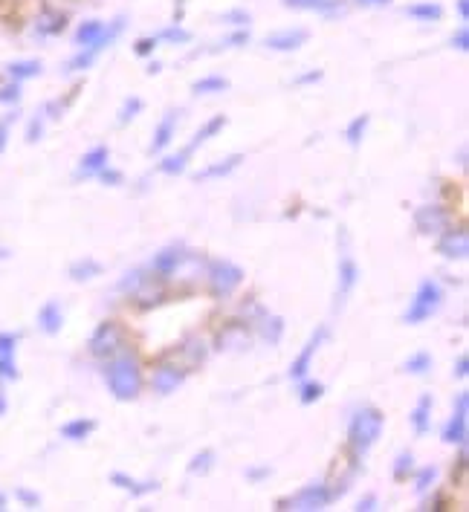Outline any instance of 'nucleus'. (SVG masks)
Wrapping results in <instances>:
<instances>
[{
	"mask_svg": "<svg viewBox=\"0 0 469 512\" xmlns=\"http://www.w3.org/2000/svg\"><path fill=\"white\" fill-rule=\"evenodd\" d=\"M102 377L108 382L113 400H119V403H131L142 394V368L131 351H119L111 359H105Z\"/></svg>",
	"mask_w": 469,
	"mask_h": 512,
	"instance_id": "obj_1",
	"label": "nucleus"
},
{
	"mask_svg": "<svg viewBox=\"0 0 469 512\" xmlns=\"http://www.w3.org/2000/svg\"><path fill=\"white\" fill-rule=\"evenodd\" d=\"M383 429H386V414L380 408H374V405L359 408L348 423V449L354 452V458H365L377 446Z\"/></svg>",
	"mask_w": 469,
	"mask_h": 512,
	"instance_id": "obj_2",
	"label": "nucleus"
},
{
	"mask_svg": "<svg viewBox=\"0 0 469 512\" xmlns=\"http://www.w3.org/2000/svg\"><path fill=\"white\" fill-rule=\"evenodd\" d=\"M333 498V486L325 484V481H313V484H304L299 492L281 498L276 504V510H296V512H316L325 510L331 504Z\"/></svg>",
	"mask_w": 469,
	"mask_h": 512,
	"instance_id": "obj_3",
	"label": "nucleus"
},
{
	"mask_svg": "<svg viewBox=\"0 0 469 512\" xmlns=\"http://www.w3.org/2000/svg\"><path fill=\"white\" fill-rule=\"evenodd\" d=\"M443 304V287L435 278H426L420 281L417 293H414L409 310L403 313V322L406 324H423L426 319H432Z\"/></svg>",
	"mask_w": 469,
	"mask_h": 512,
	"instance_id": "obj_4",
	"label": "nucleus"
},
{
	"mask_svg": "<svg viewBox=\"0 0 469 512\" xmlns=\"http://www.w3.org/2000/svg\"><path fill=\"white\" fill-rule=\"evenodd\" d=\"M247 272L241 270L238 264L232 261H223L215 258L209 261V270H206V281H209V296L212 298H229L241 284H244Z\"/></svg>",
	"mask_w": 469,
	"mask_h": 512,
	"instance_id": "obj_5",
	"label": "nucleus"
},
{
	"mask_svg": "<svg viewBox=\"0 0 469 512\" xmlns=\"http://www.w3.org/2000/svg\"><path fill=\"white\" fill-rule=\"evenodd\" d=\"M87 351L93 359H102V362L116 356L119 351H125V327L119 322H102L90 333Z\"/></svg>",
	"mask_w": 469,
	"mask_h": 512,
	"instance_id": "obj_6",
	"label": "nucleus"
},
{
	"mask_svg": "<svg viewBox=\"0 0 469 512\" xmlns=\"http://www.w3.org/2000/svg\"><path fill=\"white\" fill-rule=\"evenodd\" d=\"M189 261V252L183 249V246H177V243H171L166 249H160L154 258H151V264H148V272L157 278V281H168V278H174L177 270L183 267Z\"/></svg>",
	"mask_w": 469,
	"mask_h": 512,
	"instance_id": "obj_7",
	"label": "nucleus"
},
{
	"mask_svg": "<svg viewBox=\"0 0 469 512\" xmlns=\"http://www.w3.org/2000/svg\"><path fill=\"white\" fill-rule=\"evenodd\" d=\"M328 333H331V330H328V324L316 327V330H313V336L307 339V345H304L302 351H299V356L290 362V379H293V382H299V379H304L307 374H310V368H313V359H316L319 348L325 345Z\"/></svg>",
	"mask_w": 469,
	"mask_h": 512,
	"instance_id": "obj_8",
	"label": "nucleus"
},
{
	"mask_svg": "<svg viewBox=\"0 0 469 512\" xmlns=\"http://www.w3.org/2000/svg\"><path fill=\"white\" fill-rule=\"evenodd\" d=\"M467 414L469 394L467 391H461V394L455 397V411H452V417H449L446 426H443V443H449V446H467Z\"/></svg>",
	"mask_w": 469,
	"mask_h": 512,
	"instance_id": "obj_9",
	"label": "nucleus"
},
{
	"mask_svg": "<svg viewBox=\"0 0 469 512\" xmlns=\"http://www.w3.org/2000/svg\"><path fill=\"white\" fill-rule=\"evenodd\" d=\"M452 220V212L446 206H438V203H426L414 212V229L420 235H441L443 229L449 226Z\"/></svg>",
	"mask_w": 469,
	"mask_h": 512,
	"instance_id": "obj_10",
	"label": "nucleus"
},
{
	"mask_svg": "<svg viewBox=\"0 0 469 512\" xmlns=\"http://www.w3.org/2000/svg\"><path fill=\"white\" fill-rule=\"evenodd\" d=\"M438 252L446 261H464L469 252V235L464 226H446L438 238Z\"/></svg>",
	"mask_w": 469,
	"mask_h": 512,
	"instance_id": "obj_11",
	"label": "nucleus"
},
{
	"mask_svg": "<svg viewBox=\"0 0 469 512\" xmlns=\"http://www.w3.org/2000/svg\"><path fill=\"white\" fill-rule=\"evenodd\" d=\"M186 377H189V365H171V362H166V365H160V368L154 371L151 388H154L157 394L168 397V394H174V391L186 382Z\"/></svg>",
	"mask_w": 469,
	"mask_h": 512,
	"instance_id": "obj_12",
	"label": "nucleus"
},
{
	"mask_svg": "<svg viewBox=\"0 0 469 512\" xmlns=\"http://www.w3.org/2000/svg\"><path fill=\"white\" fill-rule=\"evenodd\" d=\"M359 281V267L357 261L345 252L342 258H339V284H336V304H345L348 296L354 293V287H357Z\"/></svg>",
	"mask_w": 469,
	"mask_h": 512,
	"instance_id": "obj_13",
	"label": "nucleus"
},
{
	"mask_svg": "<svg viewBox=\"0 0 469 512\" xmlns=\"http://www.w3.org/2000/svg\"><path fill=\"white\" fill-rule=\"evenodd\" d=\"M105 165H111V148L108 145H96L84 154L76 168V180H87V177H96Z\"/></svg>",
	"mask_w": 469,
	"mask_h": 512,
	"instance_id": "obj_14",
	"label": "nucleus"
},
{
	"mask_svg": "<svg viewBox=\"0 0 469 512\" xmlns=\"http://www.w3.org/2000/svg\"><path fill=\"white\" fill-rule=\"evenodd\" d=\"M177 125H180V113L177 110H166V116L160 119V125L154 128V139H151V154H163L168 145L177 136Z\"/></svg>",
	"mask_w": 469,
	"mask_h": 512,
	"instance_id": "obj_15",
	"label": "nucleus"
},
{
	"mask_svg": "<svg viewBox=\"0 0 469 512\" xmlns=\"http://www.w3.org/2000/svg\"><path fill=\"white\" fill-rule=\"evenodd\" d=\"M111 484L122 492H128L131 498H145V495L160 489V481H137L128 472H111Z\"/></svg>",
	"mask_w": 469,
	"mask_h": 512,
	"instance_id": "obj_16",
	"label": "nucleus"
},
{
	"mask_svg": "<svg viewBox=\"0 0 469 512\" xmlns=\"http://www.w3.org/2000/svg\"><path fill=\"white\" fill-rule=\"evenodd\" d=\"M38 330L41 333H47V336H58L61 333V327H64V310H61V304H58L56 298H50L41 310H38Z\"/></svg>",
	"mask_w": 469,
	"mask_h": 512,
	"instance_id": "obj_17",
	"label": "nucleus"
},
{
	"mask_svg": "<svg viewBox=\"0 0 469 512\" xmlns=\"http://www.w3.org/2000/svg\"><path fill=\"white\" fill-rule=\"evenodd\" d=\"M304 41H307V29H284V32H276L267 38V47L276 53H293L302 47Z\"/></svg>",
	"mask_w": 469,
	"mask_h": 512,
	"instance_id": "obj_18",
	"label": "nucleus"
},
{
	"mask_svg": "<svg viewBox=\"0 0 469 512\" xmlns=\"http://www.w3.org/2000/svg\"><path fill=\"white\" fill-rule=\"evenodd\" d=\"M432 405H435L432 394H423V397L417 400V405L412 408V414H409V420H412V429L417 437L429 434V429H432Z\"/></svg>",
	"mask_w": 469,
	"mask_h": 512,
	"instance_id": "obj_19",
	"label": "nucleus"
},
{
	"mask_svg": "<svg viewBox=\"0 0 469 512\" xmlns=\"http://www.w3.org/2000/svg\"><path fill=\"white\" fill-rule=\"evenodd\" d=\"M244 162V154H232V157H226L221 162H212V165H206L203 171H197L194 174V183H206V180H218V177H229L238 165Z\"/></svg>",
	"mask_w": 469,
	"mask_h": 512,
	"instance_id": "obj_20",
	"label": "nucleus"
},
{
	"mask_svg": "<svg viewBox=\"0 0 469 512\" xmlns=\"http://www.w3.org/2000/svg\"><path fill=\"white\" fill-rule=\"evenodd\" d=\"M287 9H302V12H319V15H339L345 6H342V0H281Z\"/></svg>",
	"mask_w": 469,
	"mask_h": 512,
	"instance_id": "obj_21",
	"label": "nucleus"
},
{
	"mask_svg": "<svg viewBox=\"0 0 469 512\" xmlns=\"http://www.w3.org/2000/svg\"><path fill=\"white\" fill-rule=\"evenodd\" d=\"M41 70H44V64L38 58H21V61H9L6 64V76L12 81H18V84H24L29 79H38Z\"/></svg>",
	"mask_w": 469,
	"mask_h": 512,
	"instance_id": "obj_22",
	"label": "nucleus"
},
{
	"mask_svg": "<svg viewBox=\"0 0 469 512\" xmlns=\"http://www.w3.org/2000/svg\"><path fill=\"white\" fill-rule=\"evenodd\" d=\"M67 27V15L53 12V9H44L35 21V35L38 38H50V35H61Z\"/></svg>",
	"mask_w": 469,
	"mask_h": 512,
	"instance_id": "obj_23",
	"label": "nucleus"
},
{
	"mask_svg": "<svg viewBox=\"0 0 469 512\" xmlns=\"http://www.w3.org/2000/svg\"><path fill=\"white\" fill-rule=\"evenodd\" d=\"M93 432H96V420H90V417H76V420L61 426V437L70 440V443H82Z\"/></svg>",
	"mask_w": 469,
	"mask_h": 512,
	"instance_id": "obj_24",
	"label": "nucleus"
},
{
	"mask_svg": "<svg viewBox=\"0 0 469 512\" xmlns=\"http://www.w3.org/2000/svg\"><path fill=\"white\" fill-rule=\"evenodd\" d=\"M223 128H226V116H212V119H209V122H206V125H203V128L197 131V134H194L192 142L186 145V151H189V154H194V151H197L200 145H206V142H209L212 136L221 134Z\"/></svg>",
	"mask_w": 469,
	"mask_h": 512,
	"instance_id": "obj_25",
	"label": "nucleus"
},
{
	"mask_svg": "<svg viewBox=\"0 0 469 512\" xmlns=\"http://www.w3.org/2000/svg\"><path fill=\"white\" fill-rule=\"evenodd\" d=\"M96 275H102V264L96 261V258H79L73 267H70V278L73 281H90V278H96Z\"/></svg>",
	"mask_w": 469,
	"mask_h": 512,
	"instance_id": "obj_26",
	"label": "nucleus"
},
{
	"mask_svg": "<svg viewBox=\"0 0 469 512\" xmlns=\"http://www.w3.org/2000/svg\"><path fill=\"white\" fill-rule=\"evenodd\" d=\"M189 157H192V154H189L186 148H183L180 154H168V157L160 160V171H163L166 177H180V174L189 168Z\"/></svg>",
	"mask_w": 469,
	"mask_h": 512,
	"instance_id": "obj_27",
	"label": "nucleus"
},
{
	"mask_svg": "<svg viewBox=\"0 0 469 512\" xmlns=\"http://www.w3.org/2000/svg\"><path fill=\"white\" fill-rule=\"evenodd\" d=\"M325 397V385L316 382V379H299V403L302 405H313L319 403Z\"/></svg>",
	"mask_w": 469,
	"mask_h": 512,
	"instance_id": "obj_28",
	"label": "nucleus"
},
{
	"mask_svg": "<svg viewBox=\"0 0 469 512\" xmlns=\"http://www.w3.org/2000/svg\"><path fill=\"white\" fill-rule=\"evenodd\" d=\"M406 15L414 21H441L443 6L441 3H414L406 9Z\"/></svg>",
	"mask_w": 469,
	"mask_h": 512,
	"instance_id": "obj_29",
	"label": "nucleus"
},
{
	"mask_svg": "<svg viewBox=\"0 0 469 512\" xmlns=\"http://www.w3.org/2000/svg\"><path fill=\"white\" fill-rule=\"evenodd\" d=\"M414 492L417 495H426L432 486H435V481H438V466H423V469H414Z\"/></svg>",
	"mask_w": 469,
	"mask_h": 512,
	"instance_id": "obj_30",
	"label": "nucleus"
},
{
	"mask_svg": "<svg viewBox=\"0 0 469 512\" xmlns=\"http://www.w3.org/2000/svg\"><path fill=\"white\" fill-rule=\"evenodd\" d=\"M281 333H284V322L278 316L261 313V339L270 342V345H278L281 342Z\"/></svg>",
	"mask_w": 469,
	"mask_h": 512,
	"instance_id": "obj_31",
	"label": "nucleus"
},
{
	"mask_svg": "<svg viewBox=\"0 0 469 512\" xmlns=\"http://www.w3.org/2000/svg\"><path fill=\"white\" fill-rule=\"evenodd\" d=\"M223 90H229V81L223 76H206V79H197L192 84V93H197V96H212V93H223Z\"/></svg>",
	"mask_w": 469,
	"mask_h": 512,
	"instance_id": "obj_32",
	"label": "nucleus"
},
{
	"mask_svg": "<svg viewBox=\"0 0 469 512\" xmlns=\"http://www.w3.org/2000/svg\"><path fill=\"white\" fill-rule=\"evenodd\" d=\"M429 368H432V353L429 351L414 353V356L406 359V365H403V371H406V374H412V377H423V374H429Z\"/></svg>",
	"mask_w": 469,
	"mask_h": 512,
	"instance_id": "obj_33",
	"label": "nucleus"
},
{
	"mask_svg": "<svg viewBox=\"0 0 469 512\" xmlns=\"http://www.w3.org/2000/svg\"><path fill=\"white\" fill-rule=\"evenodd\" d=\"M368 125H371V116L368 113H362V116H357V119H351V125L345 128V136H348V142L357 148V145H362V136H365V131H368Z\"/></svg>",
	"mask_w": 469,
	"mask_h": 512,
	"instance_id": "obj_34",
	"label": "nucleus"
},
{
	"mask_svg": "<svg viewBox=\"0 0 469 512\" xmlns=\"http://www.w3.org/2000/svg\"><path fill=\"white\" fill-rule=\"evenodd\" d=\"M139 113H142V99H139V96H131V99H125V102H122L116 122H119V125H128V122H134V119H137Z\"/></svg>",
	"mask_w": 469,
	"mask_h": 512,
	"instance_id": "obj_35",
	"label": "nucleus"
},
{
	"mask_svg": "<svg viewBox=\"0 0 469 512\" xmlns=\"http://www.w3.org/2000/svg\"><path fill=\"white\" fill-rule=\"evenodd\" d=\"M212 466H215V452H212V449H203V452L194 455L192 463H189V475H206Z\"/></svg>",
	"mask_w": 469,
	"mask_h": 512,
	"instance_id": "obj_36",
	"label": "nucleus"
},
{
	"mask_svg": "<svg viewBox=\"0 0 469 512\" xmlns=\"http://www.w3.org/2000/svg\"><path fill=\"white\" fill-rule=\"evenodd\" d=\"M414 472V455L412 452H400L394 460V481H409Z\"/></svg>",
	"mask_w": 469,
	"mask_h": 512,
	"instance_id": "obj_37",
	"label": "nucleus"
},
{
	"mask_svg": "<svg viewBox=\"0 0 469 512\" xmlns=\"http://www.w3.org/2000/svg\"><path fill=\"white\" fill-rule=\"evenodd\" d=\"M47 119H50V113H47V108L41 110V113H35V116L29 119L27 142H38V139L44 136V125H47Z\"/></svg>",
	"mask_w": 469,
	"mask_h": 512,
	"instance_id": "obj_38",
	"label": "nucleus"
},
{
	"mask_svg": "<svg viewBox=\"0 0 469 512\" xmlns=\"http://www.w3.org/2000/svg\"><path fill=\"white\" fill-rule=\"evenodd\" d=\"M21 96H24V90H21L18 81H9V84L0 87V105H18Z\"/></svg>",
	"mask_w": 469,
	"mask_h": 512,
	"instance_id": "obj_39",
	"label": "nucleus"
},
{
	"mask_svg": "<svg viewBox=\"0 0 469 512\" xmlns=\"http://www.w3.org/2000/svg\"><path fill=\"white\" fill-rule=\"evenodd\" d=\"M15 379H18L15 356H0V382H15Z\"/></svg>",
	"mask_w": 469,
	"mask_h": 512,
	"instance_id": "obj_40",
	"label": "nucleus"
},
{
	"mask_svg": "<svg viewBox=\"0 0 469 512\" xmlns=\"http://www.w3.org/2000/svg\"><path fill=\"white\" fill-rule=\"evenodd\" d=\"M15 119H18V113H6V116L0 119V157H3V151H6V145H9V134H12Z\"/></svg>",
	"mask_w": 469,
	"mask_h": 512,
	"instance_id": "obj_41",
	"label": "nucleus"
},
{
	"mask_svg": "<svg viewBox=\"0 0 469 512\" xmlns=\"http://www.w3.org/2000/svg\"><path fill=\"white\" fill-rule=\"evenodd\" d=\"M21 336L18 333H0V356H15Z\"/></svg>",
	"mask_w": 469,
	"mask_h": 512,
	"instance_id": "obj_42",
	"label": "nucleus"
},
{
	"mask_svg": "<svg viewBox=\"0 0 469 512\" xmlns=\"http://www.w3.org/2000/svg\"><path fill=\"white\" fill-rule=\"evenodd\" d=\"M157 38H160V41H171V44H186V41H189L192 35H189L186 29L171 27V29H166V32H160Z\"/></svg>",
	"mask_w": 469,
	"mask_h": 512,
	"instance_id": "obj_43",
	"label": "nucleus"
},
{
	"mask_svg": "<svg viewBox=\"0 0 469 512\" xmlns=\"http://www.w3.org/2000/svg\"><path fill=\"white\" fill-rule=\"evenodd\" d=\"M96 177H99L105 186H122V171H116V168H111V165H105Z\"/></svg>",
	"mask_w": 469,
	"mask_h": 512,
	"instance_id": "obj_44",
	"label": "nucleus"
},
{
	"mask_svg": "<svg viewBox=\"0 0 469 512\" xmlns=\"http://www.w3.org/2000/svg\"><path fill=\"white\" fill-rule=\"evenodd\" d=\"M160 47V38L154 35V38H139L137 41V47H134V53L137 55H151L154 50Z\"/></svg>",
	"mask_w": 469,
	"mask_h": 512,
	"instance_id": "obj_45",
	"label": "nucleus"
},
{
	"mask_svg": "<svg viewBox=\"0 0 469 512\" xmlns=\"http://www.w3.org/2000/svg\"><path fill=\"white\" fill-rule=\"evenodd\" d=\"M15 498H18V501H24L27 507H41V495H38V492H29V489H18V492H15Z\"/></svg>",
	"mask_w": 469,
	"mask_h": 512,
	"instance_id": "obj_46",
	"label": "nucleus"
},
{
	"mask_svg": "<svg viewBox=\"0 0 469 512\" xmlns=\"http://www.w3.org/2000/svg\"><path fill=\"white\" fill-rule=\"evenodd\" d=\"M452 374H455L458 379L469 377V356H467V353H461V356H458V362H455V371H452Z\"/></svg>",
	"mask_w": 469,
	"mask_h": 512,
	"instance_id": "obj_47",
	"label": "nucleus"
},
{
	"mask_svg": "<svg viewBox=\"0 0 469 512\" xmlns=\"http://www.w3.org/2000/svg\"><path fill=\"white\" fill-rule=\"evenodd\" d=\"M452 47H458L461 53L469 50V32L467 29H458V35H452Z\"/></svg>",
	"mask_w": 469,
	"mask_h": 512,
	"instance_id": "obj_48",
	"label": "nucleus"
},
{
	"mask_svg": "<svg viewBox=\"0 0 469 512\" xmlns=\"http://www.w3.org/2000/svg\"><path fill=\"white\" fill-rule=\"evenodd\" d=\"M273 469L270 466H252V469H247V481H261V478H267Z\"/></svg>",
	"mask_w": 469,
	"mask_h": 512,
	"instance_id": "obj_49",
	"label": "nucleus"
},
{
	"mask_svg": "<svg viewBox=\"0 0 469 512\" xmlns=\"http://www.w3.org/2000/svg\"><path fill=\"white\" fill-rule=\"evenodd\" d=\"M223 21L226 24H249V12H229V15H223Z\"/></svg>",
	"mask_w": 469,
	"mask_h": 512,
	"instance_id": "obj_50",
	"label": "nucleus"
},
{
	"mask_svg": "<svg viewBox=\"0 0 469 512\" xmlns=\"http://www.w3.org/2000/svg\"><path fill=\"white\" fill-rule=\"evenodd\" d=\"M357 510L359 512H371V510H377V498L374 495H368V498H362L357 504Z\"/></svg>",
	"mask_w": 469,
	"mask_h": 512,
	"instance_id": "obj_51",
	"label": "nucleus"
},
{
	"mask_svg": "<svg viewBox=\"0 0 469 512\" xmlns=\"http://www.w3.org/2000/svg\"><path fill=\"white\" fill-rule=\"evenodd\" d=\"M322 79V73H319V70H313V73H304V76H299V84H313V81H319Z\"/></svg>",
	"mask_w": 469,
	"mask_h": 512,
	"instance_id": "obj_52",
	"label": "nucleus"
},
{
	"mask_svg": "<svg viewBox=\"0 0 469 512\" xmlns=\"http://www.w3.org/2000/svg\"><path fill=\"white\" fill-rule=\"evenodd\" d=\"M458 12H461V18L467 21V15H469V3H467V0H458Z\"/></svg>",
	"mask_w": 469,
	"mask_h": 512,
	"instance_id": "obj_53",
	"label": "nucleus"
},
{
	"mask_svg": "<svg viewBox=\"0 0 469 512\" xmlns=\"http://www.w3.org/2000/svg\"><path fill=\"white\" fill-rule=\"evenodd\" d=\"M357 3H362V6H386L391 0H357Z\"/></svg>",
	"mask_w": 469,
	"mask_h": 512,
	"instance_id": "obj_54",
	"label": "nucleus"
},
{
	"mask_svg": "<svg viewBox=\"0 0 469 512\" xmlns=\"http://www.w3.org/2000/svg\"><path fill=\"white\" fill-rule=\"evenodd\" d=\"M6 411H9V400H6V394L0 391V417H3Z\"/></svg>",
	"mask_w": 469,
	"mask_h": 512,
	"instance_id": "obj_55",
	"label": "nucleus"
},
{
	"mask_svg": "<svg viewBox=\"0 0 469 512\" xmlns=\"http://www.w3.org/2000/svg\"><path fill=\"white\" fill-rule=\"evenodd\" d=\"M6 504H9V501H6V495L0 492V510H6Z\"/></svg>",
	"mask_w": 469,
	"mask_h": 512,
	"instance_id": "obj_56",
	"label": "nucleus"
},
{
	"mask_svg": "<svg viewBox=\"0 0 469 512\" xmlns=\"http://www.w3.org/2000/svg\"><path fill=\"white\" fill-rule=\"evenodd\" d=\"M3 258H6V249H0V261H3Z\"/></svg>",
	"mask_w": 469,
	"mask_h": 512,
	"instance_id": "obj_57",
	"label": "nucleus"
}]
</instances>
